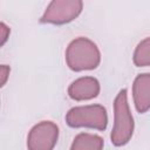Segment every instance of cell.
<instances>
[{
    "label": "cell",
    "instance_id": "1",
    "mask_svg": "<svg viewBox=\"0 0 150 150\" xmlns=\"http://www.w3.org/2000/svg\"><path fill=\"white\" fill-rule=\"evenodd\" d=\"M101 53L94 41L80 36L74 39L66 49V63L74 71L91 70L98 67Z\"/></svg>",
    "mask_w": 150,
    "mask_h": 150
},
{
    "label": "cell",
    "instance_id": "2",
    "mask_svg": "<svg viewBox=\"0 0 150 150\" xmlns=\"http://www.w3.org/2000/svg\"><path fill=\"white\" fill-rule=\"evenodd\" d=\"M134 134V118L128 103L127 89H122L114 101V127L110 139L115 146L125 145Z\"/></svg>",
    "mask_w": 150,
    "mask_h": 150
},
{
    "label": "cell",
    "instance_id": "3",
    "mask_svg": "<svg viewBox=\"0 0 150 150\" xmlns=\"http://www.w3.org/2000/svg\"><path fill=\"white\" fill-rule=\"evenodd\" d=\"M66 122L71 128H91L103 131L108 125V114L101 104L80 105L68 110Z\"/></svg>",
    "mask_w": 150,
    "mask_h": 150
},
{
    "label": "cell",
    "instance_id": "4",
    "mask_svg": "<svg viewBox=\"0 0 150 150\" xmlns=\"http://www.w3.org/2000/svg\"><path fill=\"white\" fill-rule=\"evenodd\" d=\"M83 2L81 0H54L49 2L41 16L42 23L64 25L75 20L82 12Z\"/></svg>",
    "mask_w": 150,
    "mask_h": 150
},
{
    "label": "cell",
    "instance_id": "5",
    "mask_svg": "<svg viewBox=\"0 0 150 150\" xmlns=\"http://www.w3.org/2000/svg\"><path fill=\"white\" fill-rule=\"evenodd\" d=\"M59 127L52 121L35 124L27 136L28 150H53L57 143Z\"/></svg>",
    "mask_w": 150,
    "mask_h": 150
},
{
    "label": "cell",
    "instance_id": "6",
    "mask_svg": "<svg viewBox=\"0 0 150 150\" xmlns=\"http://www.w3.org/2000/svg\"><path fill=\"white\" fill-rule=\"evenodd\" d=\"M101 87L97 79L93 76H83L70 83L68 95L74 101H87L95 98L100 94Z\"/></svg>",
    "mask_w": 150,
    "mask_h": 150
},
{
    "label": "cell",
    "instance_id": "7",
    "mask_svg": "<svg viewBox=\"0 0 150 150\" xmlns=\"http://www.w3.org/2000/svg\"><path fill=\"white\" fill-rule=\"evenodd\" d=\"M132 97L138 112L144 114L150 109V73L136 76L132 84Z\"/></svg>",
    "mask_w": 150,
    "mask_h": 150
},
{
    "label": "cell",
    "instance_id": "8",
    "mask_svg": "<svg viewBox=\"0 0 150 150\" xmlns=\"http://www.w3.org/2000/svg\"><path fill=\"white\" fill-rule=\"evenodd\" d=\"M103 138L90 132H81L73 139L70 150H102Z\"/></svg>",
    "mask_w": 150,
    "mask_h": 150
},
{
    "label": "cell",
    "instance_id": "9",
    "mask_svg": "<svg viewBox=\"0 0 150 150\" xmlns=\"http://www.w3.org/2000/svg\"><path fill=\"white\" fill-rule=\"evenodd\" d=\"M132 60L137 67H150V36L143 39L136 46Z\"/></svg>",
    "mask_w": 150,
    "mask_h": 150
},
{
    "label": "cell",
    "instance_id": "10",
    "mask_svg": "<svg viewBox=\"0 0 150 150\" xmlns=\"http://www.w3.org/2000/svg\"><path fill=\"white\" fill-rule=\"evenodd\" d=\"M9 33H11L9 27L5 22H1L0 23V35H1V42H0V45L1 46H4L5 42L7 41V39L9 38Z\"/></svg>",
    "mask_w": 150,
    "mask_h": 150
},
{
    "label": "cell",
    "instance_id": "11",
    "mask_svg": "<svg viewBox=\"0 0 150 150\" xmlns=\"http://www.w3.org/2000/svg\"><path fill=\"white\" fill-rule=\"evenodd\" d=\"M9 67L6 66V64H2L0 67V75H1V87H4L7 82V79H8V75H9Z\"/></svg>",
    "mask_w": 150,
    "mask_h": 150
}]
</instances>
